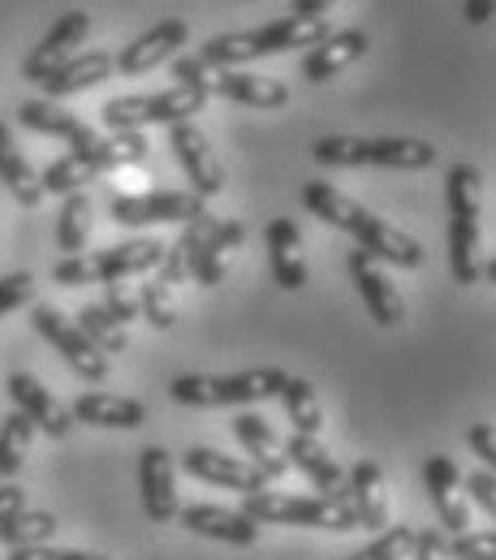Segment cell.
Here are the masks:
<instances>
[{
	"label": "cell",
	"mask_w": 496,
	"mask_h": 560,
	"mask_svg": "<svg viewBox=\"0 0 496 560\" xmlns=\"http://www.w3.org/2000/svg\"><path fill=\"white\" fill-rule=\"evenodd\" d=\"M4 388H9V397H13V406H18V415H26V419L35 422V431H44V435H53V440H66L73 431V415L35 380V375L13 371Z\"/></svg>",
	"instance_id": "e0dca14e"
},
{
	"label": "cell",
	"mask_w": 496,
	"mask_h": 560,
	"mask_svg": "<svg viewBox=\"0 0 496 560\" xmlns=\"http://www.w3.org/2000/svg\"><path fill=\"white\" fill-rule=\"evenodd\" d=\"M484 277H488L496 284V259H488V264H484Z\"/></svg>",
	"instance_id": "f907efd6"
},
{
	"label": "cell",
	"mask_w": 496,
	"mask_h": 560,
	"mask_svg": "<svg viewBox=\"0 0 496 560\" xmlns=\"http://www.w3.org/2000/svg\"><path fill=\"white\" fill-rule=\"evenodd\" d=\"M277 401L285 406V419L293 422V431H298V435H320V431H324V406H320V397H315L311 380L289 375Z\"/></svg>",
	"instance_id": "1f68e13d"
},
{
	"label": "cell",
	"mask_w": 496,
	"mask_h": 560,
	"mask_svg": "<svg viewBox=\"0 0 496 560\" xmlns=\"http://www.w3.org/2000/svg\"><path fill=\"white\" fill-rule=\"evenodd\" d=\"M31 328L53 346V350L61 353L66 362H70L73 375H82L86 384H100V380H108V358L95 350L91 341H86V332L66 319L57 306H48V302H35L31 306Z\"/></svg>",
	"instance_id": "9c48e42d"
},
{
	"label": "cell",
	"mask_w": 496,
	"mask_h": 560,
	"mask_svg": "<svg viewBox=\"0 0 496 560\" xmlns=\"http://www.w3.org/2000/svg\"><path fill=\"white\" fill-rule=\"evenodd\" d=\"M333 4H337V0H293V13H298V18H324Z\"/></svg>",
	"instance_id": "681fc988"
},
{
	"label": "cell",
	"mask_w": 496,
	"mask_h": 560,
	"mask_svg": "<svg viewBox=\"0 0 496 560\" xmlns=\"http://www.w3.org/2000/svg\"><path fill=\"white\" fill-rule=\"evenodd\" d=\"M208 66L199 57H173V78L177 86H195V91H208Z\"/></svg>",
	"instance_id": "f6af8a7d"
},
{
	"label": "cell",
	"mask_w": 496,
	"mask_h": 560,
	"mask_svg": "<svg viewBox=\"0 0 496 560\" xmlns=\"http://www.w3.org/2000/svg\"><path fill=\"white\" fill-rule=\"evenodd\" d=\"M346 491H350V504L358 513V526L367 530H380L389 526V495H384V470L376 462H355V470L346 475Z\"/></svg>",
	"instance_id": "83f0119b"
},
{
	"label": "cell",
	"mask_w": 496,
	"mask_h": 560,
	"mask_svg": "<svg viewBox=\"0 0 496 560\" xmlns=\"http://www.w3.org/2000/svg\"><path fill=\"white\" fill-rule=\"evenodd\" d=\"M100 306H104V311H108L117 324H130V319H139V289H126L122 280H113Z\"/></svg>",
	"instance_id": "60d3db41"
},
{
	"label": "cell",
	"mask_w": 496,
	"mask_h": 560,
	"mask_svg": "<svg viewBox=\"0 0 496 560\" xmlns=\"http://www.w3.org/2000/svg\"><path fill=\"white\" fill-rule=\"evenodd\" d=\"M462 488L471 491V500L496 522V475H488V470H471V475L462 479Z\"/></svg>",
	"instance_id": "7bdbcfd3"
},
{
	"label": "cell",
	"mask_w": 496,
	"mask_h": 560,
	"mask_svg": "<svg viewBox=\"0 0 496 560\" xmlns=\"http://www.w3.org/2000/svg\"><path fill=\"white\" fill-rule=\"evenodd\" d=\"M18 509H26V491L13 488V483H0V522L13 517Z\"/></svg>",
	"instance_id": "7dc6e473"
},
{
	"label": "cell",
	"mask_w": 496,
	"mask_h": 560,
	"mask_svg": "<svg viewBox=\"0 0 496 560\" xmlns=\"http://www.w3.org/2000/svg\"><path fill=\"white\" fill-rule=\"evenodd\" d=\"M350 280H355L358 298L367 306V315L380 324V328H397L406 319V302L397 293V284L389 280V272L367 255V250H350Z\"/></svg>",
	"instance_id": "7c38bea8"
},
{
	"label": "cell",
	"mask_w": 496,
	"mask_h": 560,
	"mask_svg": "<svg viewBox=\"0 0 496 560\" xmlns=\"http://www.w3.org/2000/svg\"><path fill=\"white\" fill-rule=\"evenodd\" d=\"M242 513L255 526H307V530H358V513L346 495H293V491H251L242 495Z\"/></svg>",
	"instance_id": "277c9868"
},
{
	"label": "cell",
	"mask_w": 496,
	"mask_h": 560,
	"mask_svg": "<svg viewBox=\"0 0 496 560\" xmlns=\"http://www.w3.org/2000/svg\"><path fill=\"white\" fill-rule=\"evenodd\" d=\"M9 560H108L100 552H78V548H53V544H39V548H18Z\"/></svg>",
	"instance_id": "ee69618b"
},
{
	"label": "cell",
	"mask_w": 496,
	"mask_h": 560,
	"mask_svg": "<svg viewBox=\"0 0 496 560\" xmlns=\"http://www.w3.org/2000/svg\"><path fill=\"white\" fill-rule=\"evenodd\" d=\"M117 70L108 52H82V57H70L61 70H53L39 86L48 100H66V95H78V91H91L95 82H104L108 73Z\"/></svg>",
	"instance_id": "4dcf8cb0"
},
{
	"label": "cell",
	"mask_w": 496,
	"mask_h": 560,
	"mask_svg": "<svg viewBox=\"0 0 496 560\" xmlns=\"http://www.w3.org/2000/svg\"><path fill=\"white\" fill-rule=\"evenodd\" d=\"M289 371L281 366H251L238 375H177L169 384V397L191 410H220V406H255L281 397Z\"/></svg>",
	"instance_id": "8992f818"
},
{
	"label": "cell",
	"mask_w": 496,
	"mask_h": 560,
	"mask_svg": "<svg viewBox=\"0 0 496 560\" xmlns=\"http://www.w3.org/2000/svg\"><path fill=\"white\" fill-rule=\"evenodd\" d=\"M169 147H173V155H177V164H182V173H186V182H191V195H199V199L208 203V199H216V195L224 190V168H220V160H216L208 135H204L195 121L169 126Z\"/></svg>",
	"instance_id": "8fae6325"
},
{
	"label": "cell",
	"mask_w": 496,
	"mask_h": 560,
	"mask_svg": "<svg viewBox=\"0 0 496 560\" xmlns=\"http://www.w3.org/2000/svg\"><path fill=\"white\" fill-rule=\"evenodd\" d=\"M424 488H427L431 509H436V517H440V526H445L449 535H462V530L471 526V517H466L462 470H458V462H453L449 453H431L424 462Z\"/></svg>",
	"instance_id": "4fadbf2b"
},
{
	"label": "cell",
	"mask_w": 496,
	"mask_h": 560,
	"mask_svg": "<svg viewBox=\"0 0 496 560\" xmlns=\"http://www.w3.org/2000/svg\"><path fill=\"white\" fill-rule=\"evenodd\" d=\"M18 121H22L26 130H35V135L66 139L70 147H82V142L95 139V130H91L82 117H73L70 108H61L57 100H26V104L18 108Z\"/></svg>",
	"instance_id": "f1b7e54d"
},
{
	"label": "cell",
	"mask_w": 496,
	"mask_h": 560,
	"mask_svg": "<svg viewBox=\"0 0 496 560\" xmlns=\"http://www.w3.org/2000/svg\"><path fill=\"white\" fill-rule=\"evenodd\" d=\"M208 95L246 104V108H285L289 104V86H285L281 78H268V73H251V70L208 73Z\"/></svg>",
	"instance_id": "44dd1931"
},
{
	"label": "cell",
	"mask_w": 496,
	"mask_h": 560,
	"mask_svg": "<svg viewBox=\"0 0 496 560\" xmlns=\"http://www.w3.org/2000/svg\"><path fill=\"white\" fill-rule=\"evenodd\" d=\"M182 470H186L191 479H199V483H212V488H224V491H242V495L268 488V479H264L251 462L224 457L220 448H204V444L182 453Z\"/></svg>",
	"instance_id": "9a60e30c"
},
{
	"label": "cell",
	"mask_w": 496,
	"mask_h": 560,
	"mask_svg": "<svg viewBox=\"0 0 496 560\" xmlns=\"http://www.w3.org/2000/svg\"><path fill=\"white\" fill-rule=\"evenodd\" d=\"M57 535V517L44 513V509H18L13 517L0 522V544L4 548H39V544H53Z\"/></svg>",
	"instance_id": "d6a6232c"
},
{
	"label": "cell",
	"mask_w": 496,
	"mask_h": 560,
	"mask_svg": "<svg viewBox=\"0 0 496 560\" xmlns=\"http://www.w3.org/2000/svg\"><path fill=\"white\" fill-rule=\"evenodd\" d=\"M242 242H246V224L242 220H212V229L204 233V242H199V250L191 259V277L199 280L204 289H216L220 280L229 277Z\"/></svg>",
	"instance_id": "d6986e66"
},
{
	"label": "cell",
	"mask_w": 496,
	"mask_h": 560,
	"mask_svg": "<svg viewBox=\"0 0 496 560\" xmlns=\"http://www.w3.org/2000/svg\"><path fill=\"white\" fill-rule=\"evenodd\" d=\"M86 31H91V13L86 9H70L66 18H57L53 31L35 44V52L22 61V78L26 82H44L53 70H61L73 57V48L86 39Z\"/></svg>",
	"instance_id": "5bb4252c"
},
{
	"label": "cell",
	"mask_w": 496,
	"mask_h": 560,
	"mask_svg": "<svg viewBox=\"0 0 496 560\" xmlns=\"http://www.w3.org/2000/svg\"><path fill=\"white\" fill-rule=\"evenodd\" d=\"M333 31L324 18H277L268 26H255V31H233V35H216L199 48V61L208 70H242L246 61H259V57H281L293 48H315L324 44Z\"/></svg>",
	"instance_id": "7a4b0ae2"
},
{
	"label": "cell",
	"mask_w": 496,
	"mask_h": 560,
	"mask_svg": "<svg viewBox=\"0 0 496 560\" xmlns=\"http://www.w3.org/2000/svg\"><path fill=\"white\" fill-rule=\"evenodd\" d=\"M177 522L191 530V535H204L216 544H229V548H251L259 539V526L242 513V509H220V504H186L177 509Z\"/></svg>",
	"instance_id": "ffe728a7"
},
{
	"label": "cell",
	"mask_w": 496,
	"mask_h": 560,
	"mask_svg": "<svg viewBox=\"0 0 496 560\" xmlns=\"http://www.w3.org/2000/svg\"><path fill=\"white\" fill-rule=\"evenodd\" d=\"M449 272L458 284H475L484 277L480 264V203H484V177L475 164L449 168Z\"/></svg>",
	"instance_id": "5b68a950"
},
{
	"label": "cell",
	"mask_w": 496,
	"mask_h": 560,
	"mask_svg": "<svg viewBox=\"0 0 496 560\" xmlns=\"http://www.w3.org/2000/svg\"><path fill=\"white\" fill-rule=\"evenodd\" d=\"M264 246H268V268H273V280L289 289V293H298L302 284H307V255H302V233H298V224L293 220H268V229H264Z\"/></svg>",
	"instance_id": "603a6c76"
},
{
	"label": "cell",
	"mask_w": 496,
	"mask_h": 560,
	"mask_svg": "<svg viewBox=\"0 0 496 560\" xmlns=\"http://www.w3.org/2000/svg\"><path fill=\"white\" fill-rule=\"evenodd\" d=\"M466 448L488 466V475H496V427L493 422H471V427H466Z\"/></svg>",
	"instance_id": "b9f144b4"
},
{
	"label": "cell",
	"mask_w": 496,
	"mask_h": 560,
	"mask_svg": "<svg viewBox=\"0 0 496 560\" xmlns=\"http://www.w3.org/2000/svg\"><path fill=\"white\" fill-rule=\"evenodd\" d=\"M139 315L151 324V328L169 332V328L177 324V302H173V289H169V284H160L155 277L147 280V284H139Z\"/></svg>",
	"instance_id": "74e56055"
},
{
	"label": "cell",
	"mask_w": 496,
	"mask_h": 560,
	"mask_svg": "<svg viewBox=\"0 0 496 560\" xmlns=\"http://www.w3.org/2000/svg\"><path fill=\"white\" fill-rule=\"evenodd\" d=\"M86 237H91V199L82 190H73V195H66L61 215H57V246L70 259V255H82Z\"/></svg>",
	"instance_id": "e575fe53"
},
{
	"label": "cell",
	"mask_w": 496,
	"mask_h": 560,
	"mask_svg": "<svg viewBox=\"0 0 496 560\" xmlns=\"http://www.w3.org/2000/svg\"><path fill=\"white\" fill-rule=\"evenodd\" d=\"M0 186H4L22 208H39V203H44L39 173L31 168V160L22 155V147L13 142L4 121H0Z\"/></svg>",
	"instance_id": "f546056e"
},
{
	"label": "cell",
	"mask_w": 496,
	"mask_h": 560,
	"mask_svg": "<svg viewBox=\"0 0 496 560\" xmlns=\"http://www.w3.org/2000/svg\"><path fill=\"white\" fill-rule=\"evenodd\" d=\"M302 208L311 215H320L324 224L350 233L358 242V250H367L376 264H397V268H419L424 264V246L411 233H402L397 224L380 220L376 211H367L350 195H342L337 186H328V182H307L302 186Z\"/></svg>",
	"instance_id": "6da1fadb"
},
{
	"label": "cell",
	"mask_w": 496,
	"mask_h": 560,
	"mask_svg": "<svg viewBox=\"0 0 496 560\" xmlns=\"http://www.w3.org/2000/svg\"><path fill=\"white\" fill-rule=\"evenodd\" d=\"M415 560H449V539H445V530H419V539H415Z\"/></svg>",
	"instance_id": "bcb514c9"
},
{
	"label": "cell",
	"mask_w": 496,
	"mask_h": 560,
	"mask_svg": "<svg viewBox=\"0 0 496 560\" xmlns=\"http://www.w3.org/2000/svg\"><path fill=\"white\" fill-rule=\"evenodd\" d=\"M493 13H496V0H466V9H462L466 26H484V22H493Z\"/></svg>",
	"instance_id": "c3c4849f"
},
{
	"label": "cell",
	"mask_w": 496,
	"mask_h": 560,
	"mask_svg": "<svg viewBox=\"0 0 496 560\" xmlns=\"http://www.w3.org/2000/svg\"><path fill=\"white\" fill-rule=\"evenodd\" d=\"M449 560H496V530H462L449 544Z\"/></svg>",
	"instance_id": "f35d334b"
},
{
	"label": "cell",
	"mask_w": 496,
	"mask_h": 560,
	"mask_svg": "<svg viewBox=\"0 0 496 560\" xmlns=\"http://www.w3.org/2000/svg\"><path fill=\"white\" fill-rule=\"evenodd\" d=\"M78 328L86 332V341L95 346V350L104 353V358H113V353H126L130 346V332H126V324H117L100 302L95 306H82L78 311Z\"/></svg>",
	"instance_id": "836d02e7"
},
{
	"label": "cell",
	"mask_w": 496,
	"mask_h": 560,
	"mask_svg": "<svg viewBox=\"0 0 496 560\" xmlns=\"http://www.w3.org/2000/svg\"><path fill=\"white\" fill-rule=\"evenodd\" d=\"M31 298H35V277H31V272H9V277H0V319H4L9 311L26 306Z\"/></svg>",
	"instance_id": "ab89813d"
},
{
	"label": "cell",
	"mask_w": 496,
	"mask_h": 560,
	"mask_svg": "<svg viewBox=\"0 0 496 560\" xmlns=\"http://www.w3.org/2000/svg\"><path fill=\"white\" fill-rule=\"evenodd\" d=\"M212 95L195 91V86H169V91H151V95H117L100 108L104 126L117 130H142V126H177L191 121L195 113H204Z\"/></svg>",
	"instance_id": "ba28073f"
},
{
	"label": "cell",
	"mask_w": 496,
	"mask_h": 560,
	"mask_svg": "<svg viewBox=\"0 0 496 560\" xmlns=\"http://www.w3.org/2000/svg\"><path fill=\"white\" fill-rule=\"evenodd\" d=\"M289 470H302L320 495H346V470L333 462V453L320 444V435H289L281 444Z\"/></svg>",
	"instance_id": "7402d4cb"
},
{
	"label": "cell",
	"mask_w": 496,
	"mask_h": 560,
	"mask_svg": "<svg viewBox=\"0 0 496 560\" xmlns=\"http://www.w3.org/2000/svg\"><path fill=\"white\" fill-rule=\"evenodd\" d=\"M147 160V139H142V130H117V135H108V139H95L82 142V147H73L70 155H61V160H53L48 168H44V177H39V186H44V195H73V190H82L86 182H95V177H104V173H117V168H130V164H142Z\"/></svg>",
	"instance_id": "3957f363"
},
{
	"label": "cell",
	"mask_w": 496,
	"mask_h": 560,
	"mask_svg": "<svg viewBox=\"0 0 496 560\" xmlns=\"http://www.w3.org/2000/svg\"><path fill=\"white\" fill-rule=\"evenodd\" d=\"M164 259V246L155 237H135V242H122V246H108V250H95V255H70L53 268V280L78 289V284H113V280L142 277V272H155Z\"/></svg>",
	"instance_id": "52a82bcc"
},
{
	"label": "cell",
	"mask_w": 496,
	"mask_h": 560,
	"mask_svg": "<svg viewBox=\"0 0 496 560\" xmlns=\"http://www.w3.org/2000/svg\"><path fill=\"white\" fill-rule=\"evenodd\" d=\"M208 203L191 190H147V195H113L108 215L126 229L142 224H191L195 215H204Z\"/></svg>",
	"instance_id": "30bf717a"
},
{
	"label": "cell",
	"mask_w": 496,
	"mask_h": 560,
	"mask_svg": "<svg viewBox=\"0 0 496 560\" xmlns=\"http://www.w3.org/2000/svg\"><path fill=\"white\" fill-rule=\"evenodd\" d=\"M70 415L86 427H108V431H135L147 422V406L135 397H117V393H82L70 406Z\"/></svg>",
	"instance_id": "4316f807"
},
{
	"label": "cell",
	"mask_w": 496,
	"mask_h": 560,
	"mask_svg": "<svg viewBox=\"0 0 496 560\" xmlns=\"http://www.w3.org/2000/svg\"><path fill=\"white\" fill-rule=\"evenodd\" d=\"M367 48H371V39H367V31H333L324 44H315L307 57H302V78L307 82H328V78H337L342 70H350L358 57H367Z\"/></svg>",
	"instance_id": "d4e9b609"
},
{
	"label": "cell",
	"mask_w": 496,
	"mask_h": 560,
	"mask_svg": "<svg viewBox=\"0 0 496 560\" xmlns=\"http://www.w3.org/2000/svg\"><path fill=\"white\" fill-rule=\"evenodd\" d=\"M415 539H419V530L406 526V522H397V526L380 530L367 548H358L355 557H346V560H406L415 552Z\"/></svg>",
	"instance_id": "8d00e7d4"
},
{
	"label": "cell",
	"mask_w": 496,
	"mask_h": 560,
	"mask_svg": "<svg viewBox=\"0 0 496 560\" xmlns=\"http://www.w3.org/2000/svg\"><path fill=\"white\" fill-rule=\"evenodd\" d=\"M31 440H35V422L26 415H9L0 422V479H13L22 466H26V453H31Z\"/></svg>",
	"instance_id": "d590c367"
},
{
	"label": "cell",
	"mask_w": 496,
	"mask_h": 560,
	"mask_svg": "<svg viewBox=\"0 0 496 560\" xmlns=\"http://www.w3.org/2000/svg\"><path fill=\"white\" fill-rule=\"evenodd\" d=\"M139 495L147 522L164 526L177 517V488H173V457L160 444H147L139 453Z\"/></svg>",
	"instance_id": "ac0fdd59"
},
{
	"label": "cell",
	"mask_w": 496,
	"mask_h": 560,
	"mask_svg": "<svg viewBox=\"0 0 496 560\" xmlns=\"http://www.w3.org/2000/svg\"><path fill=\"white\" fill-rule=\"evenodd\" d=\"M186 39H191V26H186L182 18H164V22H155L151 31H142L139 39H130V44L122 48V57H113V66L122 73H130V78H139V73L173 61Z\"/></svg>",
	"instance_id": "2e32d148"
},
{
	"label": "cell",
	"mask_w": 496,
	"mask_h": 560,
	"mask_svg": "<svg viewBox=\"0 0 496 560\" xmlns=\"http://www.w3.org/2000/svg\"><path fill=\"white\" fill-rule=\"evenodd\" d=\"M436 147L424 139H406V135H384V139L362 142V168H397V173H419L436 164Z\"/></svg>",
	"instance_id": "484cf974"
},
{
	"label": "cell",
	"mask_w": 496,
	"mask_h": 560,
	"mask_svg": "<svg viewBox=\"0 0 496 560\" xmlns=\"http://www.w3.org/2000/svg\"><path fill=\"white\" fill-rule=\"evenodd\" d=\"M233 435H238V444L246 448V462H251L268 483H277V479L289 475L285 448H281V440H277V431H273V422L268 419H259V415L242 410V415L233 419Z\"/></svg>",
	"instance_id": "cb8c5ba5"
}]
</instances>
